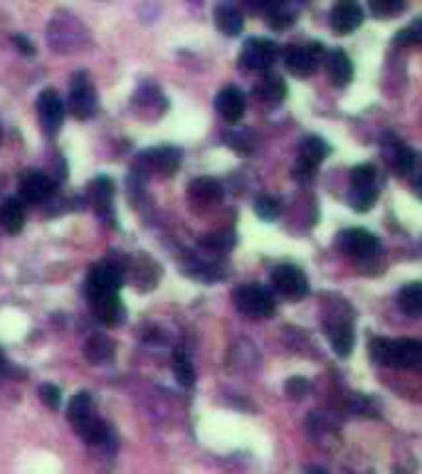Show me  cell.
Instances as JSON below:
<instances>
[{
	"mask_svg": "<svg viewBox=\"0 0 422 474\" xmlns=\"http://www.w3.org/2000/svg\"><path fill=\"white\" fill-rule=\"evenodd\" d=\"M370 356L376 364L393 365V368H413L422 374V344L417 341H390V338H373Z\"/></svg>",
	"mask_w": 422,
	"mask_h": 474,
	"instance_id": "cell-1",
	"label": "cell"
},
{
	"mask_svg": "<svg viewBox=\"0 0 422 474\" xmlns=\"http://www.w3.org/2000/svg\"><path fill=\"white\" fill-rule=\"evenodd\" d=\"M235 307L240 314L250 317V319H267L277 309V301L272 292L262 284H245L235 289Z\"/></svg>",
	"mask_w": 422,
	"mask_h": 474,
	"instance_id": "cell-2",
	"label": "cell"
},
{
	"mask_svg": "<svg viewBox=\"0 0 422 474\" xmlns=\"http://www.w3.org/2000/svg\"><path fill=\"white\" fill-rule=\"evenodd\" d=\"M378 198V171L376 166L360 164L350 171L349 203L356 213H366L376 205Z\"/></svg>",
	"mask_w": 422,
	"mask_h": 474,
	"instance_id": "cell-3",
	"label": "cell"
},
{
	"mask_svg": "<svg viewBox=\"0 0 422 474\" xmlns=\"http://www.w3.org/2000/svg\"><path fill=\"white\" fill-rule=\"evenodd\" d=\"M121 267H117L114 262H101V265H94L87 274V299L90 304L94 301L104 299V297H111V294H119V287H121Z\"/></svg>",
	"mask_w": 422,
	"mask_h": 474,
	"instance_id": "cell-4",
	"label": "cell"
},
{
	"mask_svg": "<svg viewBox=\"0 0 422 474\" xmlns=\"http://www.w3.org/2000/svg\"><path fill=\"white\" fill-rule=\"evenodd\" d=\"M323 60H326V50L321 43H314V40L284 50V64H287L289 72L297 74V77H312Z\"/></svg>",
	"mask_w": 422,
	"mask_h": 474,
	"instance_id": "cell-5",
	"label": "cell"
},
{
	"mask_svg": "<svg viewBox=\"0 0 422 474\" xmlns=\"http://www.w3.org/2000/svg\"><path fill=\"white\" fill-rule=\"evenodd\" d=\"M37 114L45 137H57V131L62 128L64 121V101L54 90H43L37 97Z\"/></svg>",
	"mask_w": 422,
	"mask_h": 474,
	"instance_id": "cell-6",
	"label": "cell"
},
{
	"mask_svg": "<svg viewBox=\"0 0 422 474\" xmlns=\"http://www.w3.org/2000/svg\"><path fill=\"white\" fill-rule=\"evenodd\" d=\"M277 45L272 40H267V37H250V40H245L243 50H240V62L247 70L260 72V70H267L277 60Z\"/></svg>",
	"mask_w": 422,
	"mask_h": 474,
	"instance_id": "cell-7",
	"label": "cell"
},
{
	"mask_svg": "<svg viewBox=\"0 0 422 474\" xmlns=\"http://www.w3.org/2000/svg\"><path fill=\"white\" fill-rule=\"evenodd\" d=\"M272 284L277 294H282L284 299L297 301L309 292V282H306V274L299 270L297 265H279L272 272Z\"/></svg>",
	"mask_w": 422,
	"mask_h": 474,
	"instance_id": "cell-8",
	"label": "cell"
},
{
	"mask_svg": "<svg viewBox=\"0 0 422 474\" xmlns=\"http://www.w3.org/2000/svg\"><path fill=\"white\" fill-rule=\"evenodd\" d=\"M18 191H20V201L23 203H45L54 191V183L53 178L43 171H37V168H27L23 171L18 178Z\"/></svg>",
	"mask_w": 422,
	"mask_h": 474,
	"instance_id": "cell-9",
	"label": "cell"
},
{
	"mask_svg": "<svg viewBox=\"0 0 422 474\" xmlns=\"http://www.w3.org/2000/svg\"><path fill=\"white\" fill-rule=\"evenodd\" d=\"M329 154V144L319 137H306L302 144H299V154H297V168L294 174L304 181V178H312V175L319 171V166L323 164V158Z\"/></svg>",
	"mask_w": 422,
	"mask_h": 474,
	"instance_id": "cell-10",
	"label": "cell"
},
{
	"mask_svg": "<svg viewBox=\"0 0 422 474\" xmlns=\"http://www.w3.org/2000/svg\"><path fill=\"white\" fill-rule=\"evenodd\" d=\"M70 101L77 118H90L97 109V91L91 87V80L87 72H77L72 77V90H70Z\"/></svg>",
	"mask_w": 422,
	"mask_h": 474,
	"instance_id": "cell-11",
	"label": "cell"
},
{
	"mask_svg": "<svg viewBox=\"0 0 422 474\" xmlns=\"http://www.w3.org/2000/svg\"><path fill=\"white\" fill-rule=\"evenodd\" d=\"M339 247L343 252L356 260H369L378 252V237L363 228H350L341 232L339 237Z\"/></svg>",
	"mask_w": 422,
	"mask_h": 474,
	"instance_id": "cell-12",
	"label": "cell"
},
{
	"mask_svg": "<svg viewBox=\"0 0 422 474\" xmlns=\"http://www.w3.org/2000/svg\"><path fill=\"white\" fill-rule=\"evenodd\" d=\"M363 8L359 3H350V0H341L336 3L329 15V23H331V30L336 35H349L353 30H359L363 25Z\"/></svg>",
	"mask_w": 422,
	"mask_h": 474,
	"instance_id": "cell-13",
	"label": "cell"
},
{
	"mask_svg": "<svg viewBox=\"0 0 422 474\" xmlns=\"http://www.w3.org/2000/svg\"><path fill=\"white\" fill-rule=\"evenodd\" d=\"M141 166H146L149 171H156V174L171 175L178 171L180 151L173 147L153 148V151H149V154L141 156Z\"/></svg>",
	"mask_w": 422,
	"mask_h": 474,
	"instance_id": "cell-14",
	"label": "cell"
},
{
	"mask_svg": "<svg viewBox=\"0 0 422 474\" xmlns=\"http://www.w3.org/2000/svg\"><path fill=\"white\" fill-rule=\"evenodd\" d=\"M216 109L227 124H237L245 117V94L237 87H225L217 94Z\"/></svg>",
	"mask_w": 422,
	"mask_h": 474,
	"instance_id": "cell-15",
	"label": "cell"
},
{
	"mask_svg": "<svg viewBox=\"0 0 422 474\" xmlns=\"http://www.w3.org/2000/svg\"><path fill=\"white\" fill-rule=\"evenodd\" d=\"M339 319L329 317L326 319V331H329V341L336 354L346 358L353 351V327L349 319H341V314H336Z\"/></svg>",
	"mask_w": 422,
	"mask_h": 474,
	"instance_id": "cell-16",
	"label": "cell"
},
{
	"mask_svg": "<svg viewBox=\"0 0 422 474\" xmlns=\"http://www.w3.org/2000/svg\"><path fill=\"white\" fill-rule=\"evenodd\" d=\"M326 72L333 87H349L353 80V62L343 50H331L326 55Z\"/></svg>",
	"mask_w": 422,
	"mask_h": 474,
	"instance_id": "cell-17",
	"label": "cell"
},
{
	"mask_svg": "<svg viewBox=\"0 0 422 474\" xmlns=\"http://www.w3.org/2000/svg\"><path fill=\"white\" fill-rule=\"evenodd\" d=\"M0 228L8 235H18L25 228V203L20 198H5L0 203Z\"/></svg>",
	"mask_w": 422,
	"mask_h": 474,
	"instance_id": "cell-18",
	"label": "cell"
},
{
	"mask_svg": "<svg viewBox=\"0 0 422 474\" xmlns=\"http://www.w3.org/2000/svg\"><path fill=\"white\" fill-rule=\"evenodd\" d=\"M90 193H91V203L100 213L101 218L109 220L111 218V198H114V183L107 175H100L97 181L90 183Z\"/></svg>",
	"mask_w": 422,
	"mask_h": 474,
	"instance_id": "cell-19",
	"label": "cell"
},
{
	"mask_svg": "<svg viewBox=\"0 0 422 474\" xmlns=\"http://www.w3.org/2000/svg\"><path fill=\"white\" fill-rule=\"evenodd\" d=\"M254 94L267 104H279L287 97V84L279 74H264L260 82L254 84Z\"/></svg>",
	"mask_w": 422,
	"mask_h": 474,
	"instance_id": "cell-20",
	"label": "cell"
},
{
	"mask_svg": "<svg viewBox=\"0 0 422 474\" xmlns=\"http://www.w3.org/2000/svg\"><path fill=\"white\" fill-rule=\"evenodd\" d=\"M188 193L193 201L206 203V205H213L223 198V185L213 178H196V181L188 185Z\"/></svg>",
	"mask_w": 422,
	"mask_h": 474,
	"instance_id": "cell-21",
	"label": "cell"
},
{
	"mask_svg": "<svg viewBox=\"0 0 422 474\" xmlns=\"http://www.w3.org/2000/svg\"><path fill=\"white\" fill-rule=\"evenodd\" d=\"M216 25L225 35H240L245 25L243 13L237 8H233V5H225L223 3V5H217L216 8Z\"/></svg>",
	"mask_w": 422,
	"mask_h": 474,
	"instance_id": "cell-22",
	"label": "cell"
},
{
	"mask_svg": "<svg viewBox=\"0 0 422 474\" xmlns=\"http://www.w3.org/2000/svg\"><path fill=\"white\" fill-rule=\"evenodd\" d=\"M74 430H77L80 438L84 440V442H90V445H101V442H107L109 440V425L104 420L97 418V415L82 420L80 425H74Z\"/></svg>",
	"mask_w": 422,
	"mask_h": 474,
	"instance_id": "cell-23",
	"label": "cell"
},
{
	"mask_svg": "<svg viewBox=\"0 0 422 474\" xmlns=\"http://www.w3.org/2000/svg\"><path fill=\"white\" fill-rule=\"evenodd\" d=\"M398 304L405 314L410 317H420L422 314V282L405 284L400 294H398Z\"/></svg>",
	"mask_w": 422,
	"mask_h": 474,
	"instance_id": "cell-24",
	"label": "cell"
},
{
	"mask_svg": "<svg viewBox=\"0 0 422 474\" xmlns=\"http://www.w3.org/2000/svg\"><path fill=\"white\" fill-rule=\"evenodd\" d=\"M84 351H87V358H90L91 364H109L114 358V344L107 337H101V334H94L87 341Z\"/></svg>",
	"mask_w": 422,
	"mask_h": 474,
	"instance_id": "cell-25",
	"label": "cell"
},
{
	"mask_svg": "<svg viewBox=\"0 0 422 474\" xmlns=\"http://www.w3.org/2000/svg\"><path fill=\"white\" fill-rule=\"evenodd\" d=\"M173 374H176V381L183 388H190V385L196 384V371H193V364H190V356L183 348H178L173 354Z\"/></svg>",
	"mask_w": 422,
	"mask_h": 474,
	"instance_id": "cell-26",
	"label": "cell"
},
{
	"mask_svg": "<svg viewBox=\"0 0 422 474\" xmlns=\"http://www.w3.org/2000/svg\"><path fill=\"white\" fill-rule=\"evenodd\" d=\"M393 168H396L398 175H410L415 171V164H417V158H415L413 148H408L405 144H396L393 148Z\"/></svg>",
	"mask_w": 422,
	"mask_h": 474,
	"instance_id": "cell-27",
	"label": "cell"
},
{
	"mask_svg": "<svg viewBox=\"0 0 422 474\" xmlns=\"http://www.w3.org/2000/svg\"><path fill=\"white\" fill-rule=\"evenodd\" d=\"M67 415H70V422L72 425H80L82 420L91 418V398L90 393H77L72 398V403H70V411H67Z\"/></svg>",
	"mask_w": 422,
	"mask_h": 474,
	"instance_id": "cell-28",
	"label": "cell"
},
{
	"mask_svg": "<svg viewBox=\"0 0 422 474\" xmlns=\"http://www.w3.org/2000/svg\"><path fill=\"white\" fill-rule=\"evenodd\" d=\"M267 15H270L272 28L287 30L294 25V20H297V10L289 8V5H270V8H267Z\"/></svg>",
	"mask_w": 422,
	"mask_h": 474,
	"instance_id": "cell-29",
	"label": "cell"
},
{
	"mask_svg": "<svg viewBox=\"0 0 422 474\" xmlns=\"http://www.w3.org/2000/svg\"><path fill=\"white\" fill-rule=\"evenodd\" d=\"M254 213H257V218L260 220L274 223V220L279 218L277 198H272V195H260V198L254 201Z\"/></svg>",
	"mask_w": 422,
	"mask_h": 474,
	"instance_id": "cell-30",
	"label": "cell"
},
{
	"mask_svg": "<svg viewBox=\"0 0 422 474\" xmlns=\"http://www.w3.org/2000/svg\"><path fill=\"white\" fill-rule=\"evenodd\" d=\"M398 45H422V18H415L408 28L398 33Z\"/></svg>",
	"mask_w": 422,
	"mask_h": 474,
	"instance_id": "cell-31",
	"label": "cell"
},
{
	"mask_svg": "<svg viewBox=\"0 0 422 474\" xmlns=\"http://www.w3.org/2000/svg\"><path fill=\"white\" fill-rule=\"evenodd\" d=\"M370 10L376 13L378 18H388V15L403 13L405 3L403 0H373V3H370Z\"/></svg>",
	"mask_w": 422,
	"mask_h": 474,
	"instance_id": "cell-32",
	"label": "cell"
},
{
	"mask_svg": "<svg viewBox=\"0 0 422 474\" xmlns=\"http://www.w3.org/2000/svg\"><path fill=\"white\" fill-rule=\"evenodd\" d=\"M40 398H43V403H45L50 411H57V408H60V403H62V391H60L57 385L45 384V385H40Z\"/></svg>",
	"mask_w": 422,
	"mask_h": 474,
	"instance_id": "cell-33",
	"label": "cell"
},
{
	"mask_svg": "<svg viewBox=\"0 0 422 474\" xmlns=\"http://www.w3.org/2000/svg\"><path fill=\"white\" fill-rule=\"evenodd\" d=\"M306 388H309V384H306L304 378H292V381L287 384V391L292 398H302V395L306 393Z\"/></svg>",
	"mask_w": 422,
	"mask_h": 474,
	"instance_id": "cell-34",
	"label": "cell"
},
{
	"mask_svg": "<svg viewBox=\"0 0 422 474\" xmlns=\"http://www.w3.org/2000/svg\"><path fill=\"white\" fill-rule=\"evenodd\" d=\"M13 43H15V47H20V50H23L25 55H33V52H35V47L30 45V40H27L25 35H15V37H13Z\"/></svg>",
	"mask_w": 422,
	"mask_h": 474,
	"instance_id": "cell-35",
	"label": "cell"
},
{
	"mask_svg": "<svg viewBox=\"0 0 422 474\" xmlns=\"http://www.w3.org/2000/svg\"><path fill=\"white\" fill-rule=\"evenodd\" d=\"M0 374H13V368L8 364V356H5L3 348H0Z\"/></svg>",
	"mask_w": 422,
	"mask_h": 474,
	"instance_id": "cell-36",
	"label": "cell"
},
{
	"mask_svg": "<svg viewBox=\"0 0 422 474\" xmlns=\"http://www.w3.org/2000/svg\"><path fill=\"white\" fill-rule=\"evenodd\" d=\"M413 191H415V195H417V198H422V174H420V178H415Z\"/></svg>",
	"mask_w": 422,
	"mask_h": 474,
	"instance_id": "cell-37",
	"label": "cell"
},
{
	"mask_svg": "<svg viewBox=\"0 0 422 474\" xmlns=\"http://www.w3.org/2000/svg\"><path fill=\"white\" fill-rule=\"evenodd\" d=\"M304 474H329L326 469H321V467H309Z\"/></svg>",
	"mask_w": 422,
	"mask_h": 474,
	"instance_id": "cell-38",
	"label": "cell"
},
{
	"mask_svg": "<svg viewBox=\"0 0 422 474\" xmlns=\"http://www.w3.org/2000/svg\"><path fill=\"white\" fill-rule=\"evenodd\" d=\"M396 474H408V472H403V469H398V472Z\"/></svg>",
	"mask_w": 422,
	"mask_h": 474,
	"instance_id": "cell-39",
	"label": "cell"
}]
</instances>
